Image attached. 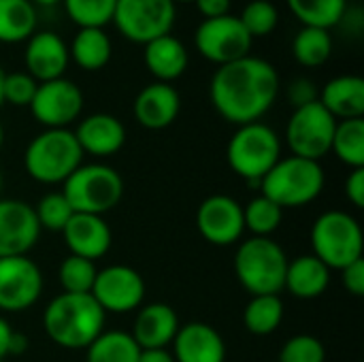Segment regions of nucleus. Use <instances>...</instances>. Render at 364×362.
Listing matches in <instances>:
<instances>
[{"instance_id":"nucleus-1","label":"nucleus","mask_w":364,"mask_h":362,"mask_svg":"<svg viewBox=\"0 0 364 362\" xmlns=\"http://www.w3.org/2000/svg\"><path fill=\"white\" fill-rule=\"evenodd\" d=\"M279 96L277 68L256 55L218 66L209 83L213 109L226 122L245 126L260 122Z\"/></svg>"},{"instance_id":"nucleus-2","label":"nucleus","mask_w":364,"mask_h":362,"mask_svg":"<svg viewBox=\"0 0 364 362\" xmlns=\"http://www.w3.org/2000/svg\"><path fill=\"white\" fill-rule=\"evenodd\" d=\"M105 320L107 314L92 294L62 292L43 314L47 337L64 350H85L105 331Z\"/></svg>"},{"instance_id":"nucleus-3","label":"nucleus","mask_w":364,"mask_h":362,"mask_svg":"<svg viewBox=\"0 0 364 362\" xmlns=\"http://www.w3.org/2000/svg\"><path fill=\"white\" fill-rule=\"evenodd\" d=\"M83 162V151L68 128H45L26 149L23 164L28 175L45 186L64 183Z\"/></svg>"},{"instance_id":"nucleus-4","label":"nucleus","mask_w":364,"mask_h":362,"mask_svg":"<svg viewBox=\"0 0 364 362\" xmlns=\"http://www.w3.org/2000/svg\"><path fill=\"white\" fill-rule=\"evenodd\" d=\"M288 256L271 237H250L241 241L235 254V273L239 284L252 294H279L284 290Z\"/></svg>"},{"instance_id":"nucleus-5","label":"nucleus","mask_w":364,"mask_h":362,"mask_svg":"<svg viewBox=\"0 0 364 362\" xmlns=\"http://www.w3.org/2000/svg\"><path fill=\"white\" fill-rule=\"evenodd\" d=\"M324 190V171L320 162L288 156L282 158L260 181V194L282 209H296L314 203Z\"/></svg>"},{"instance_id":"nucleus-6","label":"nucleus","mask_w":364,"mask_h":362,"mask_svg":"<svg viewBox=\"0 0 364 362\" xmlns=\"http://www.w3.org/2000/svg\"><path fill=\"white\" fill-rule=\"evenodd\" d=\"M226 160L241 179L260 186L264 175L282 160V141L269 124L239 126L228 141Z\"/></svg>"},{"instance_id":"nucleus-7","label":"nucleus","mask_w":364,"mask_h":362,"mask_svg":"<svg viewBox=\"0 0 364 362\" xmlns=\"http://www.w3.org/2000/svg\"><path fill=\"white\" fill-rule=\"evenodd\" d=\"M311 247L331 271H341L363 258V228L348 211H324L311 226Z\"/></svg>"},{"instance_id":"nucleus-8","label":"nucleus","mask_w":364,"mask_h":362,"mask_svg":"<svg viewBox=\"0 0 364 362\" xmlns=\"http://www.w3.org/2000/svg\"><path fill=\"white\" fill-rule=\"evenodd\" d=\"M62 194L75 213L105 215L124 196L122 175L107 164H81L66 181Z\"/></svg>"},{"instance_id":"nucleus-9","label":"nucleus","mask_w":364,"mask_h":362,"mask_svg":"<svg viewBox=\"0 0 364 362\" xmlns=\"http://www.w3.org/2000/svg\"><path fill=\"white\" fill-rule=\"evenodd\" d=\"M175 19L177 4L173 0H117L111 23L124 38L147 45L158 36L171 34Z\"/></svg>"},{"instance_id":"nucleus-10","label":"nucleus","mask_w":364,"mask_h":362,"mask_svg":"<svg viewBox=\"0 0 364 362\" xmlns=\"http://www.w3.org/2000/svg\"><path fill=\"white\" fill-rule=\"evenodd\" d=\"M335 128L337 119L320 105V100L294 109L286 124V141L292 156L320 162L331 154Z\"/></svg>"},{"instance_id":"nucleus-11","label":"nucleus","mask_w":364,"mask_h":362,"mask_svg":"<svg viewBox=\"0 0 364 362\" xmlns=\"http://www.w3.org/2000/svg\"><path fill=\"white\" fill-rule=\"evenodd\" d=\"M252 43L254 38L243 28L241 19L232 13L203 19L194 32V45L198 53L218 66L250 55Z\"/></svg>"},{"instance_id":"nucleus-12","label":"nucleus","mask_w":364,"mask_h":362,"mask_svg":"<svg viewBox=\"0 0 364 362\" xmlns=\"http://www.w3.org/2000/svg\"><path fill=\"white\" fill-rule=\"evenodd\" d=\"M90 294L105 314H128L143 305L145 282L132 267L111 265L96 273Z\"/></svg>"},{"instance_id":"nucleus-13","label":"nucleus","mask_w":364,"mask_h":362,"mask_svg":"<svg viewBox=\"0 0 364 362\" xmlns=\"http://www.w3.org/2000/svg\"><path fill=\"white\" fill-rule=\"evenodd\" d=\"M32 117L45 128H68L83 111V92L70 79L43 81L30 102Z\"/></svg>"},{"instance_id":"nucleus-14","label":"nucleus","mask_w":364,"mask_h":362,"mask_svg":"<svg viewBox=\"0 0 364 362\" xmlns=\"http://www.w3.org/2000/svg\"><path fill=\"white\" fill-rule=\"evenodd\" d=\"M43 292V273L28 256L0 258V312L30 309Z\"/></svg>"},{"instance_id":"nucleus-15","label":"nucleus","mask_w":364,"mask_h":362,"mask_svg":"<svg viewBox=\"0 0 364 362\" xmlns=\"http://www.w3.org/2000/svg\"><path fill=\"white\" fill-rule=\"evenodd\" d=\"M196 226L200 237L218 247L241 241L245 233L243 205L228 194H213L205 198L196 211Z\"/></svg>"},{"instance_id":"nucleus-16","label":"nucleus","mask_w":364,"mask_h":362,"mask_svg":"<svg viewBox=\"0 0 364 362\" xmlns=\"http://www.w3.org/2000/svg\"><path fill=\"white\" fill-rule=\"evenodd\" d=\"M41 226L34 207L17 201H0V258L26 256L38 241Z\"/></svg>"},{"instance_id":"nucleus-17","label":"nucleus","mask_w":364,"mask_h":362,"mask_svg":"<svg viewBox=\"0 0 364 362\" xmlns=\"http://www.w3.org/2000/svg\"><path fill=\"white\" fill-rule=\"evenodd\" d=\"M23 62H26V73L34 77L38 83L60 79L64 77L66 66L70 62L68 45L58 32L36 30L26 41Z\"/></svg>"},{"instance_id":"nucleus-18","label":"nucleus","mask_w":364,"mask_h":362,"mask_svg":"<svg viewBox=\"0 0 364 362\" xmlns=\"http://www.w3.org/2000/svg\"><path fill=\"white\" fill-rule=\"evenodd\" d=\"M181 111V96L173 87V83L154 81L145 85L132 105L134 119L147 130H164L168 128Z\"/></svg>"},{"instance_id":"nucleus-19","label":"nucleus","mask_w":364,"mask_h":362,"mask_svg":"<svg viewBox=\"0 0 364 362\" xmlns=\"http://www.w3.org/2000/svg\"><path fill=\"white\" fill-rule=\"evenodd\" d=\"M171 346L175 362L226 361V344L222 335L205 322H190L179 326Z\"/></svg>"},{"instance_id":"nucleus-20","label":"nucleus","mask_w":364,"mask_h":362,"mask_svg":"<svg viewBox=\"0 0 364 362\" xmlns=\"http://www.w3.org/2000/svg\"><path fill=\"white\" fill-rule=\"evenodd\" d=\"M62 235L73 256H79L92 262L102 258L111 250V228L100 215L73 213Z\"/></svg>"},{"instance_id":"nucleus-21","label":"nucleus","mask_w":364,"mask_h":362,"mask_svg":"<svg viewBox=\"0 0 364 362\" xmlns=\"http://www.w3.org/2000/svg\"><path fill=\"white\" fill-rule=\"evenodd\" d=\"M179 318L166 303H149L139 309L134 318L132 339L141 350L168 348L179 331Z\"/></svg>"},{"instance_id":"nucleus-22","label":"nucleus","mask_w":364,"mask_h":362,"mask_svg":"<svg viewBox=\"0 0 364 362\" xmlns=\"http://www.w3.org/2000/svg\"><path fill=\"white\" fill-rule=\"evenodd\" d=\"M75 139L83 154H92L98 158L117 154L126 143L124 124L109 113H92L83 122H79L75 130Z\"/></svg>"},{"instance_id":"nucleus-23","label":"nucleus","mask_w":364,"mask_h":362,"mask_svg":"<svg viewBox=\"0 0 364 362\" xmlns=\"http://www.w3.org/2000/svg\"><path fill=\"white\" fill-rule=\"evenodd\" d=\"M143 60L147 70L156 77V81L173 83L186 73L190 55L181 38L164 34L143 45Z\"/></svg>"},{"instance_id":"nucleus-24","label":"nucleus","mask_w":364,"mask_h":362,"mask_svg":"<svg viewBox=\"0 0 364 362\" xmlns=\"http://www.w3.org/2000/svg\"><path fill=\"white\" fill-rule=\"evenodd\" d=\"M318 100L337 122L364 117V79L360 75H339L320 90Z\"/></svg>"},{"instance_id":"nucleus-25","label":"nucleus","mask_w":364,"mask_h":362,"mask_svg":"<svg viewBox=\"0 0 364 362\" xmlns=\"http://www.w3.org/2000/svg\"><path fill=\"white\" fill-rule=\"evenodd\" d=\"M331 284V269L314 254L299 256L288 262L284 288L296 299H318L326 292Z\"/></svg>"},{"instance_id":"nucleus-26","label":"nucleus","mask_w":364,"mask_h":362,"mask_svg":"<svg viewBox=\"0 0 364 362\" xmlns=\"http://www.w3.org/2000/svg\"><path fill=\"white\" fill-rule=\"evenodd\" d=\"M68 55L83 70H100L113 55L111 36L105 32V28H79L68 45Z\"/></svg>"},{"instance_id":"nucleus-27","label":"nucleus","mask_w":364,"mask_h":362,"mask_svg":"<svg viewBox=\"0 0 364 362\" xmlns=\"http://www.w3.org/2000/svg\"><path fill=\"white\" fill-rule=\"evenodd\" d=\"M38 26L36 6L30 0H0V43L28 41Z\"/></svg>"},{"instance_id":"nucleus-28","label":"nucleus","mask_w":364,"mask_h":362,"mask_svg":"<svg viewBox=\"0 0 364 362\" xmlns=\"http://www.w3.org/2000/svg\"><path fill=\"white\" fill-rule=\"evenodd\" d=\"M286 4L303 28L331 30L348 13V0H286Z\"/></svg>"},{"instance_id":"nucleus-29","label":"nucleus","mask_w":364,"mask_h":362,"mask_svg":"<svg viewBox=\"0 0 364 362\" xmlns=\"http://www.w3.org/2000/svg\"><path fill=\"white\" fill-rule=\"evenodd\" d=\"M141 348L130 333L102 331L87 348L85 362H139Z\"/></svg>"},{"instance_id":"nucleus-30","label":"nucleus","mask_w":364,"mask_h":362,"mask_svg":"<svg viewBox=\"0 0 364 362\" xmlns=\"http://www.w3.org/2000/svg\"><path fill=\"white\" fill-rule=\"evenodd\" d=\"M333 53L331 30L322 28H301L292 38V55L305 68H318L328 62Z\"/></svg>"},{"instance_id":"nucleus-31","label":"nucleus","mask_w":364,"mask_h":362,"mask_svg":"<svg viewBox=\"0 0 364 362\" xmlns=\"http://www.w3.org/2000/svg\"><path fill=\"white\" fill-rule=\"evenodd\" d=\"M284 320V301L279 294H260L252 297L243 312V324L252 335L264 337L279 329Z\"/></svg>"},{"instance_id":"nucleus-32","label":"nucleus","mask_w":364,"mask_h":362,"mask_svg":"<svg viewBox=\"0 0 364 362\" xmlns=\"http://www.w3.org/2000/svg\"><path fill=\"white\" fill-rule=\"evenodd\" d=\"M331 151L350 169H364V117L337 122Z\"/></svg>"},{"instance_id":"nucleus-33","label":"nucleus","mask_w":364,"mask_h":362,"mask_svg":"<svg viewBox=\"0 0 364 362\" xmlns=\"http://www.w3.org/2000/svg\"><path fill=\"white\" fill-rule=\"evenodd\" d=\"M282 220H284V209L275 205L271 198H267L264 194L252 198L243 207L245 228L254 237H271L282 226Z\"/></svg>"},{"instance_id":"nucleus-34","label":"nucleus","mask_w":364,"mask_h":362,"mask_svg":"<svg viewBox=\"0 0 364 362\" xmlns=\"http://www.w3.org/2000/svg\"><path fill=\"white\" fill-rule=\"evenodd\" d=\"M62 4L79 28H105L113 19L117 0H62Z\"/></svg>"},{"instance_id":"nucleus-35","label":"nucleus","mask_w":364,"mask_h":362,"mask_svg":"<svg viewBox=\"0 0 364 362\" xmlns=\"http://www.w3.org/2000/svg\"><path fill=\"white\" fill-rule=\"evenodd\" d=\"M96 265L92 260L79 258V256H68L64 258V262L60 265V284L64 288V292L68 294H90L94 280H96Z\"/></svg>"},{"instance_id":"nucleus-36","label":"nucleus","mask_w":364,"mask_h":362,"mask_svg":"<svg viewBox=\"0 0 364 362\" xmlns=\"http://www.w3.org/2000/svg\"><path fill=\"white\" fill-rule=\"evenodd\" d=\"M73 207L62 192H49L34 205V215L38 220L41 230L62 233L68 220L73 218Z\"/></svg>"},{"instance_id":"nucleus-37","label":"nucleus","mask_w":364,"mask_h":362,"mask_svg":"<svg viewBox=\"0 0 364 362\" xmlns=\"http://www.w3.org/2000/svg\"><path fill=\"white\" fill-rule=\"evenodd\" d=\"M252 38L269 36L279 23V11L271 0H252L245 4L241 15H237Z\"/></svg>"},{"instance_id":"nucleus-38","label":"nucleus","mask_w":364,"mask_h":362,"mask_svg":"<svg viewBox=\"0 0 364 362\" xmlns=\"http://www.w3.org/2000/svg\"><path fill=\"white\" fill-rule=\"evenodd\" d=\"M326 361V350L324 344L314 337V335H296L290 337L282 352L277 362H324Z\"/></svg>"},{"instance_id":"nucleus-39","label":"nucleus","mask_w":364,"mask_h":362,"mask_svg":"<svg viewBox=\"0 0 364 362\" xmlns=\"http://www.w3.org/2000/svg\"><path fill=\"white\" fill-rule=\"evenodd\" d=\"M38 81L30 77L26 70H15L4 75V102L13 107H30L34 94H36Z\"/></svg>"},{"instance_id":"nucleus-40","label":"nucleus","mask_w":364,"mask_h":362,"mask_svg":"<svg viewBox=\"0 0 364 362\" xmlns=\"http://www.w3.org/2000/svg\"><path fill=\"white\" fill-rule=\"evenodd\" d=\"M288 102L299 109V107H305V105H311L320 98V90L316 85V81H311L309 77H296L290 81L288 85Z\"/></svg>"},{"instance_id":"nucleus-41","label":"nucleus","mask_w":364,"mask_h":362,"mask_svg":"<svg viewBox=\"0 0 364 362\" xmlns=\"http://www.w3.org/2000/svg\"><path fill=\"white\" fill-rule=\"evenodd\" d=\"M341 284L352 297H364V258L341 269Z\"/></svg>"},{"instance_id":"nucleus-42","label":"nucleus","mask_w":364,"mask_h":362,"mask_svg":"<svg viewBox=\"0 0 364 362\" xmlns=\"http://www.w3.org/2000/svg\"><path fill=\"white\" fill-rule=\"evenodd\" d=\"M346 196L356 207H364V169H352V173L346 179Z\"/></svg>"},{"instance_id":"nucleus-43","label":"nucleus","mask_w":364,"mask_h":362,"mask_svg":"<svg viewBox=\"0 0 364 362\" xmlns=\"http://www.w3.org/2000/svg\"><path fill=\"white\" fill-rule=\"evenodd\" d=\"M194 4L205 19H213V17L228 15L232 0H194Z\"/></svg>"},{"instance_id":"nucleus-44","label":"nucleus","mask_w":364,"mask_h":362,"mask_svg":"<svg viewBox=\"0 0 364 362\" xmlns=\"http://www.w3.org/2000/svg\"><path fill=\"white\" fill-rule=\"evenodd\" d=\"M139 362H175L173 352H168L166 348H158V350H141Z\"/></svg>"},{"instance_id":"nucleus-45","label":"nucleus","mask_w":364,"mask_h":362,"mask_svg":"<svg viewBox=\"0 0 364 362\" xmlns=\"http://www.w3.org/2000/svg\"><path fill=\"white\" fill-rule=\"evenodd\" d=\"M13 337V329L11 324L0 316V361H4L9 356V344Z\"/></svg>"},{"instance_id":"nucleus-46","label":"nucleus","mask_w":364,"mask_h":362,"mask_svg":"<svg viewBox=\"0 0 364 362\" xmlns=\"http://www.w3.org/2000/svg\"><path fill=\"white\" fill-rule=\"evenodd\" d=\"M28 350V337L13 331V337H11V344H9V356H19Z\"/></svg>"},{"instance_id":"nucleus-47","label":"nucleus","mask_w":364,"mask_h":362,"mask_svg":"<svg viewBox=\"0 0 364 362\" xmlns=\"http://www.w3.org/2000/svg\"><path fill=\"white\" fill-rule=\"evenodd\" d=\"M4 75H6V73H4V68L0 66V107L4 105V92H2V87H4Z\"/></svg>"},{"instance_id":"nucleus-48","label":"nucleus","mask_w":364,"mask_h":362,"mask_svg":"<svg viewBox=\"0 0 364 362\" xmlns=\"http://www.w3.org/2000/svg\"><path fill=\"white\" fill-rule=\"evenodd\" d=\"M34 6L36 4H41V6H53V4H58V2H62V0H30Z\"/></svg>"},{"instance_id":"nucleus-49","label":"nucleus","mask_w":364,"mask_h":362,"mask_svg":"<svg viewBox=\"0 0 364 362\" xmlns=\"http://www.w3.org/2000/svg\"><path fill=\"white\" fill-rule=\"evenodd\" d=\"M2 143H4V128H2V124H0V149H2Z\"/></svg>"},{"instance_id":"nucleus-50","label":"nucleus","mask_w":364,"mask_h":362,"mask_svg":"<svg viewBox=\"0 0 364 362\" xmlns=\"http://www.w3.org/2000/svg\"><path fill=\"white\" fill-rule=\"evenodd\" d=\"M173 2L177 4V2H194V0H173Z\"/></svg>"},{"instance_id":"nucleus-51","label":"nucleus","mask_w":364,"mask_h":362,"mask_svg":"<svg viewBox=\"0 0 364 362\" xmlns=\"http://www.w3.org/2000/svg\"><path fill=\"white\" fill-rule=\"evenodd\" d=\"M0 190H2V173H0Z\"/></svg>"},{"instance_id":"nucleus-52","label":"nucleus","mask_w":364,"mask_h":362,"mask_svg":"<svg viewBox=\"0 0 364 362\" xmlns=\"http://www.w3.org/2000/svg\"><path fill=\"white\" fill-rule=\"evenodd\" d=\"M0 362H6V361H0Z\"/></svg>"}]
</instances>
